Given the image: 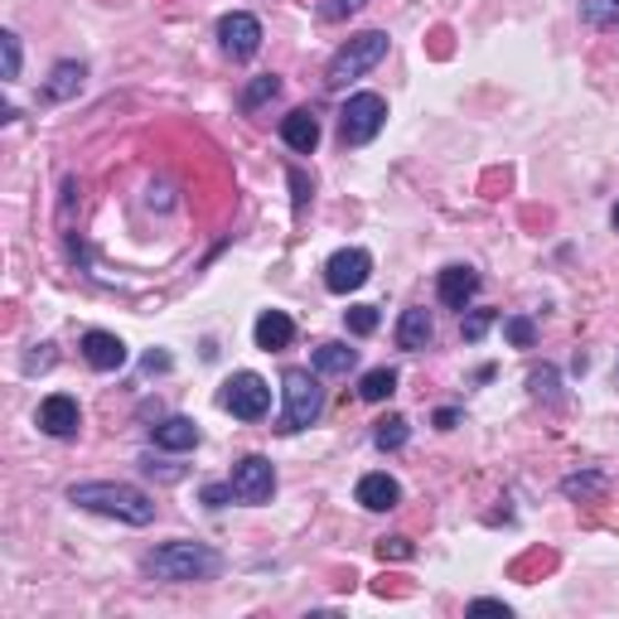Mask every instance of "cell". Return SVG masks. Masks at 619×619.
Here are the masks:
<instances>
[{"label":"cell","instance_id":"1","mask_svg":"<svg viewBox=\"0 0 619 619\" xmlns=\"http://www.w3.org/2000/svg\"><path fill=\"white\" fill-rule=\"evenodd\" d=\"M69 504L87 508V513H102V518H122V523H131V528H146V523H155V498L146 489H136V484H116V479L73 484Z\"/></svg>","mask_w":619,"mask_h":619},{"label":"cell","instance_id":"2","mask_svg":"<svg viewBox=\"0 0 619 619\" xmlns=\"http://www.w3.org/2000/svg\"><path fill=\"white\" fill-rule=\"evenodd\" d=\"M141 566H146V576H155V581L189 586V581H214V576L223 571V557L208 543H189V537H179V543L155 547Z\"/></svg>","mask_w":619,"mask_h":619},{"label":"cell","instance_id":"3","mask_svg":"<svg viewBox=\"0 0 619 619\" xmlns=\"http://www.w3.org/2000/svg\"><path fill=\"white\" fill-rule=\"evenodd\" d=\"M281 398H286V406H281V426H276L281 436H296V431L314 426L320 412H324L320 373H314V368H286L281 373Z\"/></svg>","mask_w":619,"mask_h":619},{"label":"cell","instance_id":"4","mask_svg":"<svg viewBox=\"0 0 619 619\" xmlns=\"http://www.w3.org/2000/svg\"><path fill=\"white\" fill-rule=\"evenodd\" d=\"M383 59H388V30H363V34H353L349 44L339 49L334 59H329V69H324V87H349L353 78L373 73Z\"/></svg>","mask_w":619,"mask_h":619},{"label":"cell","instance_id":"5","mask_svg":"<svg viewBox=\"0 0 619 619\" xmlns=\"http://www.w3.org/2000/svg\"><path fill=\"white\" fill-rule=\"evenodd\" d=\"M383 122H388V102L378 92H353L344 112H339V141L344 146H368L383 131Z\"/></svg>","mask_w":619,"mask_h":619},{"label":"cell","instance_id":"6","mask_svg":"<svg viewBox=\"0 0 619 619\" xmlns=\"http://www.w3.org/2000/svg\"><path fill=\"white\" fill-rule=\"evenodd\" d=\"M218 402H223V412H233L237 421H261L271 412V388H267V378H257V373H233L228 383H223Z\"/></svg>","mask_w":619,"mask_h":619},{"label":"cell","instance_id":"7","mask_svg":"<svg viewBox=\"0 0 619 619\" xmlns=\"http://www.w3.org/2000/svg\"><path fill=\"white\" fill-rule=\"evenodd\" d=\"M218 44H223V54H228L233 63L257 59V49H261V20L247 16V10H233V16H223L218 20Z\"/></svg>","mask_w":619,"mask_h":619},{"label":"cell","instance_id":"8","mask_svg":"<svg viewBox=\"0 0 619 619\" xmlns=\"http://www.w3.org/2000/svg\"><path fill=\"white\" fill-rule=\"evenodd\" d=\"M368 276H373V257H368L363 247H339V252L324 261V286H329L334 296L359 291Z\"/></svg>","mask_w":619,"mask_h":619},{"label":"cell","instance_id":"9","mask_svg":"<svg viewBox=\"0 0 619 619\" xmlns=\"http://www.w3.org/2000/svg\"><path fill=\"white\" fill-rule=\"evenodd\" d=\"M233 489L243 504H271V494H276V470H271V460L267 455H243L233 465Z\"/></svg>","mask_w":619,"mask_h":619},{"label":"cell","instance_id":"10","mask_svg":"<svg viewBox=\"0 0 619 619\" xmlns=\"http://www.w3.org/2000/svg\"><path fill=\"white\" fill-rule=\"evenodd\" d=\"M34 421H39V431H44V436L73 441V436H78V426H83V406H78V398H69V392H54V398L39 402Z\"/></svg>","mask_w":619,"mask_h":619},{"label":"cell","instance_id":"11","mask_svg":"<svg viewBox=\"0 0 619 619\" xmlns=\"http://www.w3.org/2000/svg\"><path fill=\"white\" fill-rule=\"evenodd\" d=\"M436 296H441V306H445V310H460V314H465V310H470V300L479 296V271L465 267V261L445 267V271L436 276Z\"/></svg>","mask_w":619,"mask_h":619},{"label":"cell","instance_id":"12","mask_svg":"<svg viewBox=\"0 0 619 619\" xmlns=\"http://www.w3.org/2000/svg\"><path fill=\"white\" fill-rule=\"evenodd\" d=\"M83 359H87V368H97V373H116V368L126 363V344L116 334H107V329H87Z\"/></svg>","mask_w":619,"mask_h":619},{"label":"cell","instance_id":"13","mask_svg":"<svg viewBox=\"0 0 619 619\" xmlns=\"http://www.w3.org/2000/svg\"><path fill=\"white\" fill-rule=\"evenodd\" d=\"M353 498L368 508V513H388V508H398L402 504V484L392 479V474H363L359 479V489H353Z\"/></svg>","mask_w":619,"mask_h":619},{"label":"cell","instance_id":"14","mask_svg":"<svg viewBox=\"0 0 619 619\" xmlns=\"http://www.w3.org/2000/svg\"><path fill=\"white\" fill-rule=\"evenodd\" d=\"M281 141L296 155H310L314 146H320V116H314L310 107H296L291 116H281Z\"/></svg>","mask_w":619,"mask_h":619},{"label":"cell","instance_id":"15","mask_svg":"<svg viewBox=\"0 0 619 619\" xmlns=\"http://www.w3.org/2000/svg\"><path fill=\"white\" fill-rule=\"evenodd\" d=\"M252 334H257V349L281 353V349H291V339H296V320L286 310H261Z\"/></svg>","mask_w":619,"mask_h":619},{"label":"cell","instance_id":"16","mask_svg":"<svg viewBox=\"0 0 619 619\" xmlns=\"http://www.w3.org/2000/svg\"><path fill=\"white\" fill-rule=\"evenodd\" d=\"M155 445H161V451H194V445H199L204 436H199V426H194V416H165V421H155Z\"/></svg>","mask_w":619,"mask_h":619},{"label":"cell","instance_id":"17","mask_svg":"<svg viewBox=\"0 0 619 619\" xmlns=\"http://www.w3.org/2000/svg\"><path fill=\"white\" fill-rule=\"evenodd\" d=\"M431 339H436V320H431V310H402V320H398V349L406 353H416V349H426Z\"/></svg>","mask_w":619,"mask_h":619},{"label":"cell","instance_id":"18","mask_svg":"<svg viewBox=\"0 0 619 619\" xmlns=\"http://www.w3.org/2000/svg\"><path fill=\"white\" fill-rule=\"evenodd\" d=\"M353 363H359V349H349L344 339H329V344H320L314 349V359H310V368L320 378H344Z\"/></svg>","mask_w":619,"mask_h":619},{"label":"cell","instance_id":"19","mask_svg":"<svg viewBox=\"0 0 619 619\" xmlns=\"http://www.w3.org/2000/svg\"><path fill=\"white\" fill-rule=\"evenodd\" d=\"M83 78H87L83 63H73V59L54 63V73H49V83H44V97H49V102H69V97H78V92H83Z\"/></svg>","mask_w":619,"mask_h":619},{"label":"cell","instance_id":"20","mask_svg":"<svg viewBox=\"0 0 619 619\" xmlns=\"http://www.w3.org/2000/svg\"><path fill=\"white\" fill-rule=\"evenodd\" d=\"M406 441H412V421H406V416L392 412V416L378 421V431H373V445H378V451H402Z\"/></svg>","mask_w":619,"mask_h":619},{"label":"cell","instance_id":"21","mask_svg":"<svg viewBox=\"0 0 619 619\" xmlns=\"http://www.w3.org/2000/svg\"><path fill=\"white\" fill-rule=\"evenodd\" d=\"M392 392H398V368H373V373H363V383H359L363 402H388Z\"/></svg>","mask_w":619,"mask_h":619},{"label":"cell","instance_id":"22","mask_svg":"<svg viewBox=\"0 0 619 619\" xmlns=\"http://www.w3.org/2000/svg\"><path fill=\"white\" fill-rule=\"evenodd\" d=\"M605 489H610V479H605V474H596V470H590V474H566V479H561V494L566 498H600Z\"/></svg>","mask_w":619,"mask_h":619},{"label":"cell","instance_id":"23","mask_svg":"<svg viewBox=\"0 0 619 619\" xmlns=\"http://www.w3.org/2000/svg\"><path fill=\"white\" fill-rule=\"evenodd\" d=\"M581 24H590V30H615L619 0H581Z\"/></svg>","mask_w":619,"mask_h":619},{"label":"cell","instance_id":"24","mask_svg":"<svg viewBox=\"0 0 619 619\" xmlns=\"http://www.w3.org/2000/svg\"><path fill=\"white\" fill-rule=\"evenodd\" d=\"M276 92H281V78L276 73H261V78H252V83L243 87V112H257L261 102H271Z\"/></svg>","mask_w":619,"mask_h":619},{"label":"cell","instance_id":"25","mask_svg":"<svg viewBox=\"0 0 619 619\" xmlns=\"http://www.w3.org/2000/svg\"><path fill=\"white\" fill-rule=\"evenodd\" d=\"M504 339L513 349H533L537 344V324L528 320V314H508V320H504Z\"/></svg>","mask_w":619,"mask_h":619},{"label":"cell","instance_id":"26","mask_svg":"<svg viewBox=\"0 0 619 619\" xmlns=\"http://www.w3.org/2000/svg\"><path fill=\"white\" fill-rule=\"evenodd\" d=\"M528 388H533V398L537 402H561V383H557V368H533L528 373Z\"/></svg>","mask_w":619,"mask_h":619},{"label":"cell","instance_id":"27","mask_svg":"<svg viewBox=\"0 0 619 619\" xmlns=\"http://www.w3.org/2000/svg\"><path fill=\"white\" fill-rule=\"evenodd\" d=\"M0 59H6L0 78H6V83H16V78H20V34L16 30H0Z\"/></svg>","mask_w":619,"mask_h":619},{"label":"cell","instance_id":"28","mask_svg":"<svg viewBox=\"0 0 619 619\" xmlns=\"http://www.w3.org/2000/svg\"><path fill=\"white\" fill-rule=\"evenodd\" d=\"M368 0H320V6H314V16H320L324 24H339V20H349L353 10H363Z\"/></svg>","mask_w":619,"mask_h":619},{"label":"cell","instance_id":"29","mask_svg":"<svg viewBox=\"0 0 619 619\" xmlns=\"http://www.w3.org/2000/svg\"><path fill=\"white\" fill-rule=\"evenodd\" d=\"M344 320H349L353 334H373V329H378V306H349Z\"/></svg>","mask_w":619,"mask_h":619},{"label":"cell","instance_id":"30","mask_svg":"<svg viewBox=\"0 0 619 619\" xmlns=\"http://www.w3.org/2000/svg\"><path fill=\"white\" fill-rule=\"evenodd\" d=\"M489 324H494V314H489V310H474V314H470V320H465V324H460V334H465V339H470V344H479V339H484V334H489Z\"/></svg>","mask_w":619,"mask_h":619},{"label":"cell","instance_id":"31","mask_svg":"<svg viewBox=\"0 0 619 619\" xmlns=\"http://www.w3.org/2000/svg\"><path fill=\"white\" fill-rule=\"evenodd\" d=\"M412 543H406V537H383V543H378V557H383V561H406V557H412Z\"/></svg>","mask_w":619,"mask_h":619},{"label":"cell","instance_id":"32","mask_svg":"<svg viewBox=\"0 0 619 619\" xmlns=\"http://www.w3.org/2000/svg\"><path fill=\"white\" fill-rule=\"evenodd\" d=\"M199 498H204L208 508H223V504H233V498H237V489H233V479L228 484H204Z\"/></svg>","mask_w":619,"mask_h":619},{"label":"cell","instance_id":"33","mask_svg":"<svg viewBox=\"0 0 619 619\" xmlns=\"http://www.w3.org/2000/svg\"><path fill=\"white\" fill-rule=\"evenodd\" d=\"M291 189H296V214H306V204L314 199V189H310V179L300 175V169H291Z\"/></svg>","mask_w":619,"mask_h":619},{"label":"cell","instance_id":"34","mask_svg":"<svg viewBox=\"0 0 619 619\" xmlns=\"http://www.w3.org/2000/svg\"><path fill=\"white\" fill-rule=\"evenodd\" d=\"M470 615H504V619H508L513 610H508L504 600H470Z\"/></svg>","mask_w":619,"mask_h":619},{"label":"cell","instance_id":"35","mask_svg":"<svg viewBox=\"0 0 619 619\" xmlns=\"http://www.w3.org/2000/svg\"><path fill=\"white\" fill-rule=\"evenodd\" d=\"M455 421H460L455 406H441V412H436V426H441V431H455Z\"/></svg>","mask_w":619,"mask_h":619},{"label":"cell","instance_id":"36","mask_svg":"<svg viewBox=\"0 0 619 619\" xmlns=\"http://www.w3.org/2000/svg\"><path fill=\"white\" fill-rule=\"evenodd\" d=\"M169 368V353H146V373H165Z\"/></svg>","mask_w":619,"mask_h":619},{"label":"cell","instance_id":"37","mask_svg":"<svg viewBox=\"0 0 619 619\" xmlns=\"http://www.w3.org/2000/svg\"><path fill=\"white\" fill-rule=\"evenodd\" d=\"M610 223H615V228H619V204H615V208H610Z\"/></svg>","mask_w":619,"mask_h":619}]
</instances>
